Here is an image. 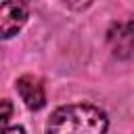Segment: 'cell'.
Listing matches in <instances>:
<instances>
[{"label": "cell", "instance_id": "cell-1", "mask_svg": "<svg viewBox=\"0 0 134 134\" xmlns=\"http://www.w3.org/2000/svg\"><path fill=\"white\" fill-rule=\"evenodd\" d=\"M107 132V115L86 103L59 107L48 124L46 134H105Z\"/></svg>", "mask_w": 134, "mask_h": 134}, {"label": "cell", "instance_id": "cell-2", "mask_svg": "<svg viewBox=\"0 0 134 134\" xmlns=\"http://www.w3.org/2000/svg\"><path fill=\"white\" fill-rule=\"evenodd\" d=\"M2 38H13L27 21V6L21 0H4L2 2Z\"/></svg>", "mask_w": 134, "mask_h": 134}, {"label": "cell", "instance_id": "cell-5", "mask_svg": "<svg viewBox=\"0 0 134 134\" xmlns=\"http://www.w3.org/2000/svg\"><path fill=\"white\" fill-rule=\"evenodd\" d=\"M8 117H10V103H8V98H4L2 100V126L6 128V121H8Z\"/></svg>", "mask_w": 134, "mask_h": 134}, {"label": "cell", "instance_id": "cell-4", "mask_svg": "<svg viewBox=\"0 0 134 134\" xmlns=\"http://www.w3.org/2000/svg\"><path fill=\"white\" fill-rule=\"evenodd\" d=\"M109 44L115 57L119 59H128L134 52V23H117L111 31H109Z\"/></svg>", "mask_w": 134, "mask_h": 134}, {"label": "cell", "instance_id": "cell-3", "mask_svg": "<svg viewBox=\"0 0 134 134\" xmlns=\"http://www.w3.org/2000/svg\"><path fill=\"white\" fill-rule=\"evenodd\" d=\"M15 88H17L19 96L23 98V103L29 109L38 111V109H42L46 105V92H44V86L40 84L38 77H34V75H21L17 80Z\"/></svg>", "mask_w": 134, "mask_h": 134}, {"label": "cell", "instance_id": "cell-6", "mask_svg": "<svg viewBox=\"0 0 134 134\" xmlns=\"http://www.w3.org/2000/svg\"><path fill=\"white\" fill-rule=\"evenodd\" d=\"M65 4H69L71 8H86L88 4H92L94 0H63Z\"/></svg>", "mask_w": 134, "mask_h": 134}, {"label": "cell", "instance_id": "cell-7", "mask_svg": "<svg viewBox=\"0 0 134 134\" xmlns=\"http://www.w3.org/2000/svg\"><path fill=\"white\" fill-rule=\"evenodd\" d=\"M2 134H25V130L21 126H13V128H4Z\"/></svg>", "mask_w": 134, "mask_h": 134}]
</instances>
